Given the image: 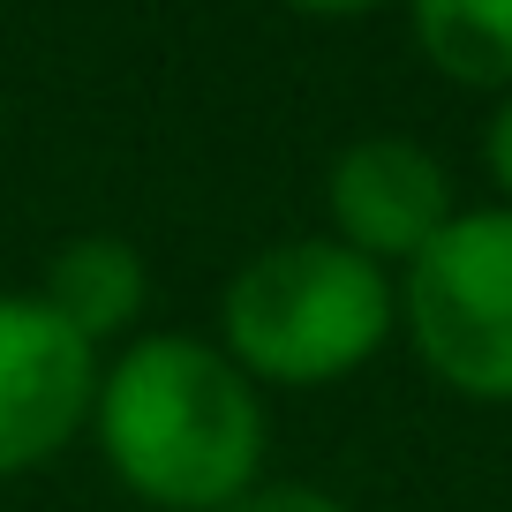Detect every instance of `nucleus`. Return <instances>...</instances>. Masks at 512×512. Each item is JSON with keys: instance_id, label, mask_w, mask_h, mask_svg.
Instances as JSON below:
<instances>
[{"instance_id": "nucleus-7", "label": "nucleus", "mask_w": 512, "mask_h": 512, "mask_svg": "<svg viewBox=\"0 0 512 512\" xmlns=\"http://www.w3.org/2000/svg\"><path fill=\"white\" fill-rule=\"evenodd\" d=\"M415 46L467 91H512V0H407Z\"/></svg>"}, {"instance_id": "nucleus-2", "label": "nucleus", "mask_w": 512, "mask_h": 512, "mask_svg": "<svg viewBox=\"0 0 512 512\" xmlns=\"http://www.w3.org/2000/svg\"><path fill=\"white\" fill-rule=\"evenodd\" d=\"M400 324V287L339 234L272 241L234 272L219 302V347L256 384H332L354 377Z\"/></svg>"}, {"instance_id": "nucleus-10", "label": "nucleus", "mask_w": 512, "mask_h": 512, "mask_svg": "<svg viewBox=\"0 0 512 512\" xmlns=\"http://www.w3.org/2000/svg\"><path fill=\"white\" fill-rule=\"evenodd\" d=\"M287 8H309V16H369L384 0H287Z\"/></svg>"}, {"instance_id": "nucleus-1", "label": "nucleus", "mask_w": 512, "mask_h": 512, "mask_svg": "<svg viewBox=\"0 0 512 512\" xmlns=\"http://www.w3.org/2000/svg\"><path fill=\"white\" fill-rule=\"evenodd\" d=\"M91 430L121 490L159 512H226L264 482L256 377L196 332H151L98 369Z\"/></svg>"}, {"instance_id": "nucleus-3", "label": "nucleus", "mask_w": 512, "mask_h": 512, "mask_svg": "<svg viewBox=\"0 0 512 512\" xmlns=\"http://www.w3.org/2000/svg\"><path fill=\"white\" fill-rule=\"evenodd\" d=\"M400 317L452 392L512 400V204L460 211L407 264Z\"/></svg>"}, {"instance_id": "nucleus-6", "label": "nucleus", "mask_w": 512, "mask_h": 512, "mask_svg": "<svg viewBox=\"0 0 512 512\" xmlns=\"http://www.w3.org/2000/svg\"><path fill=\"white\" fill-rule=\"evenodd\" d=\"M144 294H151V272H144V249H136V241H121V234H76L61 256H53L46 294H38V302H46L68 332H83L98 347V339H113V332L136 324Z\"/></svg>"}, {"instance_id": "nucleus-8", "label": "nucleus", "mask_w": 512, "mask_h": 512, "mask_svg": "<svg viewBox=\"0 0 512 512\" xmlns=\"http://www.w3.org/2000/svg\"><path fill=\"white\" fill-rule=\"evenodd\" d=\"M226 512H347L332 490H309V482H256L249 497H234Z\"/></svg>"}, {"instance_id": "nucleus-9", "label": "nucleus", "mask_w": 512, "mask_h": 512, "mask_svg": "<svg viewBox=\"0 0 512 512\" xmlns=\"http://www.w3.org/2000/svg\"><path fill=\"white\" fill-rule=\"evenodd\" d=\"M482 159H490V181L505 189V204H512V91H505V106L490 113V136H482Z\"/></svg>"}, {"instance_id": "nucleus-5", "label": "nucleus", "mask_w": 512, "mask_h": 512, "mask_svg": "<svg viewBox=\"0 0 512 512\" xmlns=\"http://www.w3.org/2000/svg\"><path fill=\"white\" fill-rule=\"evenodd\" d=\"M324 211H332V234L369 264H415L460 219L445 159L407 136H362L339 151L324 174Z\"/></svg>"}, {"instance_id": "nucleus-4", "label": "nucleus", "mask_w": 512, "mask_h": 512, "mask_svg": "<svg viewBox=\"0 0 512 512\" xmlns=\"http://www.w3.org/2000/svg\"><path fill=\"white\" fill-rule=\"evenodd\" d=\"M98 347L68 332L38 294H0V482L91 430Z\"/></svg>"}]
</instances>
